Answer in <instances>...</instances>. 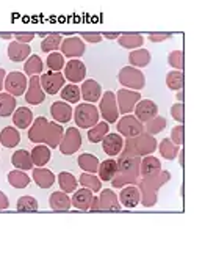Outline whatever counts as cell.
Returning <instances> with one entry per match:
<instances>
[{
	"instance_id": "cell-3",
	"label": "cell",
	"mask_w": 205,
	"mask_h": 259,
	"mask_svg": "<svg viewBox=\"0 0 205 259\" xmlns=\"http://www.w3.org/2000/svg\"><path fill=\"white\" fill-rule=\"evenodd\" d=\"M5 87H7L8 91H11L13 95H22L25 87H27V80H25V77H24L22 74L13 72V74H10L8 77H7Z\"/></svg>"
},
{
	"instance_id": "cell-5",
	"label": "cell",
	"mask_w": 205,
	"mask_h": 259,
	"mask_svg": "<svg viewBox=\"0 0 205 259\" xmlns=\"http://www.w3.org/2000/svg\"><path fill=\"white\" fill-rule=\"evenodd\" d=\"M124 143L118 134H108L104 137V151L108 156H115L122 149Z\"/></svg>"
},
{
	"instance_id": "cell-26",
	"label": "cell",
	"mask_w": 205,
	"mask_h": 259,
	"mask_svg": "<svg viewBox=\"0 0 205 259\" xmlns=\"http://www.w3.org/2000/svg\"><path fill=\"white\" fill-rule=\"evenodd\" d=\"M13 163L16 166H22V168H28L30 160H28V152L27 151H18L13 156Z\"/></svg>"
},
{
	"instance_id": "cell-7",
	"label": "cell",
	"mask_w": 205,
	"mask_h": 259,
	"mask_svg": "<svg viewBox=\"0 0 205 259\" xmlns=\"http://www.w3.org/2000/svg\"><path fill=\"white\" fill-rule=\"evenodd\" d=\"M100 85L96 80H86L82 87V93H83V99L89 101V102H96L100 98Z\"/></svg>"
},
{
	"instance_id": "cell-22",
	"label": "cell",
	"mask_w": 205,
	"mask_h": 259,
	"mask_svg": "<svg viewBox=\"0 0 205 259\" xmlns=\"http://www.w3.org/2000/svg\"><path fill=\"white\" fill-rule=\"evenodd\" d=\"M18 140H19V135H18V132H16V129H13V127H5L4 129V132H2V142H4V145L13 146V145L18 143Z\"/></svg>"
},
{
	"instance_id": "cell-4",
	"label": "cell",
	"mask_w": 205,
	"mask_h": 259,
	"mask_svg": "<svg viewBox=\"0 0 205 259\" xmlns=\"http://www.w3.org/2000/svg\"><path fill=\"white\" fill-rule=\"evenodd\" d=\"M141 129H143V127H141V124L133 116H125L124 119H121V123L118 124V131L122 132L124 135H127V137H133V135L141 134Z\"/></svg>"
},
{
	"instance_id": "cell-12",
	"label": "cell",
	"mask_w": 205,
	"mask_h": 259,
	"mask_svg": "<svg viewBox=\"0 0 205 259\" xmlns=\"http://www.w3.org/2000/svg\"><path fill=\"white\" fill-rule=\"evenodd\" d=\"M13 121H14V124L18 126V127L25 129V127H28V126H30V123H31V121H33V118H31V112H30L28 109L21 107V109L16 110Z\"/></svg>"
},
{
	"instance_id": "cell-24",
	"label": "cell",
	"mask_w": 205,
	"mask_h": 259,
	"mask_svg": "<svg viewBox=\"0 0 205 259\" xmlns=\"http://www.w3.org/2000/svg\"><path fill=\"white\" fill-rule=\"evenodd\" d=\"M116 173V162L115 160H107L102 163V168H100V176L102 179L108 181V179H112Z\"/></svg>"
},
{
	"instance_id": "cell-20",
	"label": "cell",
	"mask_w": 205,
	"mask_h": 259,
	"mask_svg": "<svg viewBox=\"0 0 205 259\" xmlns=\"http://www.w3.org/2000/svg\"><path fill=\"white\" fill-rule=\"evenodd\" d=\"M18 210L19 212H33L38 210V203L31 196H22L18 201Z\"/></svg>"
},
{
	"instance_id": "cell-30",
	"label": "cell",
	"mask_w": 205,
	"mask_h": 259,
	"mask_svg": "<svg viewBox=\"0 0 205 259\" xmlns=\"http://www.w3.org/2000/svg\"><path fill=\"white\" fill-rule=\"evenodd\" d=\"M35 156H38V159H35L38 163H44V162L49 160L50 152H49V149H45V148L42 146V148H36V149H35Z\"/></svg>"
},
{
	"instance_id": "cell-31",
	"label": "cell",
	"mask_w": 205,
	"mask_h": 259,
	"mask_svg": "<svg viewBox=\"0 0 205 259\" xmlns=\"http://www.w3.org/2000/svg\"><path fill=\"white\" fill-rule=\"evenodd\" d=\"M141 36H135V38H132V36H125V38H122V44H124V48H136V46H139L141 44Z\"/></svg>"
},
{
	"instance_id": "cell-25",
	"label": "cell",
	"mask_w": 205,
	"mask_h": 259,
	"mask_svg": "<svg viewBox=\"0 0 205 259\" xmlns=\"http://www.w3.org/2000/svg\"><path fill=\"white\" fill-rule=\"evenodd\" d=\"M160 170V162L155 157H147L143 163V175H153Z\"/></svg>"
},
{
	"instance_id": "cell-10",
	"label": "cell",
	"mask_w": 205,
	"mask_h": 259,
	"mask_svg": "<svg viewBox=\"0 0 205 259\" xmlns=\"http://www.w3.org/2000/svg\"><path fill=\"white\" fill-rule=\"evenodd\" d=\"M155 113H157V105L152 101H143L138 104L136 115L143 121H149L152 116H155Z\"/></svg>"
},
{
	"instance_id": "cell-1",
	"label": "cell",
	"mask_w": 205,
	"mask_h": 259,
	"mask_svg": "<svg viewBox=\"0 0 205 259\" xmlns=\"http://www.w3.org/2000/svg\"><path fill=\"white\" fill-rule=\"evenodd\" d=\"M99 113L97 109L91 104H80L75 110V123L80 127H91L97 124Z\"/></svg>"
},
{
	"instance_id": "cell-2",
	"label": "cell",
	"mask_w": 205,
	"mask_h": 259,
	"mask_svg": "<svg viewBox=\"0 0 205 259\" xmlns=\"http://www.w3.org/2000/svg\"><path fill=\"white\" fill-rule=\"evenodd\" d=\"M63 83H65V77H63L60 72H54V71L47 72L41 79L42 88L45 90V93H49V95H57L58 90L63 87Z\"/></svg>"
},
{
	"instance_id": "cell-15",
	"label": "cell",
	"mask_w": 205,
	"mask_h": 259,
	"mask_svg": "<svg viewBox=\"0 0 205 259\" xmlns=\"http://www.w3.org/2000/svg\"><path fill=\"white\" fill-rule=\"evenodd\" d=\"M63 48H65V52L69 55H80L85 51V46H82V42L78 38L66 39L65 44H63Z\"/></svg>"
},
{
	"instance_id": "cell-27",
	"label": "cell",
	"mask_w": 205,
	"mask_h": 259,
	"mask_svg": "<svg viewBox=\"0 0 205 259\" xmlns=\"http://www.w3.org/2000/svg\"><path fill=\"white\" fill-rule=\"evenodd\" d=\"M25 71H27V74H30V75L38 74V72L41 71V62H39V57H36V55L31 57V58H30V62L25 65Z\"/></svg>"
},
{
	"instance_id": "cell-14",
	"label": "cell",
	"mask_w": 205,
	"mask_h": 259,
	"mask_svg": "<svg viewBox=\"0 0 205 259\" xmlns=\"http://www.w3.org/2000/svg\"><path fill=\"white\" fill-rule=\"evenodd\" d=\"M16 107V101L10 95H0V116H8Z\"/></svg>"
},
{
	"instance_id": "cell-21",
	"label": "cell",
	"mask_w": 205,
	"mask_h": 259,
	"mask_svg": "<svg viewBox=\"0 0 205 259\" xmlns=\"http://www.w3.org/2000/svg\"><path fill=\"white\" fill-rule=\"evenodd\" d=\"M60 42H61V36L60 35H47L45 39L41 44V49L44 52H50V51H54V49L58 48Z\"/></svg>"
},
{
	"instance_id": "cell-32",
	"label": "cell",
	"mask_w": 205,
	"mask_h": 259,
	"mask_svg": "<svg viewBox=\"0 0 205 259\" xmlns=\"http://www.w3.org/2000/svg\"><path fill=\"white\" fill-rule=\"evenodd\" d=\"M52 204L54 207H58V204H65V207H68L69 201H68V198L63 195V193H54V198H52ZM57 210V209H55Z\"/></svg>"
},
{
	"instance_id": "cell-11",
	"label": "cell",
	"mask_w": 205,
	"mask_h": 259,
	"mask_svg": "<svg viewBox=\"0 0 205 259\" xmlns=\"http://www.w3.org/2000/svg\"><path fill=\"white\" fill-rule=\"evenodd\" d=\"M27 102L30 104H39L44 101V96L41 93V90H39V80L36 77H31V82H30V90H28V93L25 96Z\"/></svg>"
},
{
	"instance_id": "cell-23",
	"label": "cell",
	"mask_w": 205,
	"mask_h": 259,
	"mask_svg": "<svg viewBox=\"0 0 205 259\" xmlns=\"http://www.w3.org/2000/svg\"><path fill=\"white\" fill-rule=\"evenodd\" d=\"M130 63H135V65H141L144 66L150 62V54L147 51H139V52H132L130 54Z\"/></svg>"
},
{
	"instance_id": "cell-9",
	"label": "cell",
	"mask_w": 205,
	"mask_h": 259,
	"mask_svg": "<svg viewBox=\"0 0 205 259\" xmlns=\"http://www.w3.org/2000/svg\"><path fill=\"white\" fill-rule=\"evenodd\" d=\"M71 115H72V110L65 102H55L52 105V116L57 121H60V123H66V121H69Z\"/></svg>"
},
{
	"instance_id": "cell-33",
	"label": "cell",
	"mask_w": 205,
	"mask_h": 259,
	"mask_svg": "<svg viewBox=\"0 0 205 259\" xmlns=\"http://www.w3.org/2000/svg\"><path fill=\"white\" fill-rule=\"evenodd\" d=\"M4 77V69H0V80H2ZM0 88H2V83H0Z\"/></svg>"
},
{
	"instance_id": "cell-8",
	"label": "cell",
	"mask_w": 205,
	"mask_h": 259,
	"mask_svg": "<svg viewBox=\"0 0 205 259\" xmlns=\"http://www.w3.org/2000/svg\"><path fill=\"white\" fill-rule=\"evenodd\" d=\"M119 96V105H121V112H130L133 109V104L139 99L138 93H130L127 90H122L118 93Z\"/></svg>"
},
{
	"instance_id": "cell-19",
	"label": "cell",
	"mask_w": 205,
	"mask_h": 259,
	"mask_svg": "<svg viewBox=\"0 0 205 259\" xmlns=\"http://www.w3.org/2000/svg\"><path fill=\"white\" fill-rule=\"evenodd\" d=\"M138 192L136 189H125L122 193H121V201L127 206V207H133L138 204Z\"/></svg>"
},
{
	"instance_id": "cell-29",
	"label": "cell",
	"mask_w": 205,
	"mask_h": 259,
	"mask_svg": "<svg viewBox=\"0 0 205 259\" xmlns=\"http://www.w3.org/2000/svg\"><path fill=\"white\" fill-rule=\"evenodd\" d=\"M105 129H107V126H104V124H100L97 129H91L89 131V134H88V137H89V140L91 142H100L104 137H105Z\"/></svg>"
},
{
	"instance_id": "cell-18",
	"label": "cell",
	"mask_w": 205,
	"mask_h": 259,
	"mask_svg": "<svg viewBox=\"0 0 205 259\" xmlns=\"http://www.w3.org/2000/svg\"><path fill=\"white\" fill-rule=\"evenodd\" d=\"M166 85L171 90H180L183 87V74L180 71H172L166 77Z\"/></svg>"
},
{
	"instance_id": "cell-13",
	"label": "cell",
	"mask_w": 205,
	"mask_h": 259,
	"mask_svg": "<svg viewBox=\"0 0 205 259\" xmlns=\"http://www.w3.org/2000/svg\"><path fill=\"white\" fill-rule=\"evenodd\" d=\"M19 46H21L19 42H13L8 49V55L11 57L13 62H22L25 55L28 54V46L22 44V48H19Z\"/></svg>"
},
{
	"instance_id": "cell-16",
	"label": "cell",
	"mask_w": 205,
	"mask_h": 259,
	"mask_svg": "<svg viewBox=\"0 0 205 259\" xmlns=\"http://www.w3.org/2000/svg\"><path fill=\"white\" fill-rule=\"evenodd\" d=\"M113 93H108L105 95V99L102 101V113L105 116V119L108 121V123H112V121L115 119V115L112 113V109H113Z\"/></svg>"
},
{
	"instance_id": "cell-6",
	"label": "cell",
	"mask_w": 205,
	"mask_h": 259,
	"mask_svg": "<svg viewBox=\"0 0 205 259\" xmlns=\"http://www.w3.org/2000/svg\"><path fill=\"white\" fill-rule=\"evenodd\" d=\"M86 74V68L83 63H80L78 60H72L71 63H68L66 66V77L71 79L72 82H78L85 77Z\"/></svg>"
},
{
	"instance_id": "cell-17",
	"label": "cell",
	"mask_w": 205,
	"mask_h": 259,
	"mask_svg": "<svg viewBox=\"0 0 205 259\" xmlns=\"http://www.w3.org/2000/svg\"><path fill=\"white\" fill-rule=\"evenodd\" d=\"M61 98L65 101H68V102H71V104L78 102V99H80V90H78L75 85H68V87L63 88Z\"/></svg>"
},
{
	"instance_id": "cell-28",
	"label": "cell",
	"mask_w": 205,
	"mask_h": 259,
	"mask_svg": "<svg viewBox=\"0 0 205 259\" xmlns=\"http://www.w3.org/2000/svg\"><path fill=\"white\" fill-rule=\"evenodd\" d=\"M63 63L65 62H63V57L60 54H50L49 60H47V65H49V68L54 69V72H58L60 68L63 66Z\"/></svg>"
}]
</instances>
